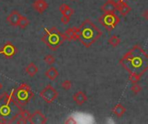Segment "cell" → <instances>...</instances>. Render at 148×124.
<instances>
[{"label":"cell","instance_id":"cell-1","mask_svg":"<svg viewBox=\"0 0 148 124\" xmlns=\"http://www.w3.org/2000/svg\"><path fill=\"white\" fill-rule=\"evenodd\" d=\"M120 64L129 73L142 76L148 70V54L140 46H135L120 60Z\"/></svg>","mask_w":148,"mask_h":124},{"label":"cell","instance_id":"cell-2","mask_svg":"<svg viewBox=\"0 0 148 124\" xmlns=\"http://www.w3.org/2000/svg\"><path fill=\"white\" fill-rule=\"evenodd\" d=\"M21 111V105L16 103L11 93L5 92L0 96V123H14Z\"/></svg>","mask_w":148,"mask_h":124},{"label":"cell","instance_id":"cell-3","mask_svg":"<svg viewBox=\"0 0 148 124\" xmlns=\"http://www.w3.org/2000/svg\"><path fill=\"white\" fill-rule=\"evenodd\" d=\"M80 41L87 48L90 47L101 36L102 32L89 19H86L80 26Z\"/></svg>","mask_w":148,"mask_h":124},{"label":"cell","instance_id":"cell-4","mask_svg":"<svg viewBox=\"0 0 148 124\" xmlns=\"http://www.w3.org/2000/svg\"><path fill=\"white\" fill-rule=\"evenodd\" d=\"M42 41L52 51L57 50L66 41L64 35L60 32L56 27L45 29V34L41 38Z\"/></svg>","mask_w":148,"mask_h":124},{"label":"cell","instance_id":"cell-5","mask_svg":"<svg viewBox=\"0 0 148 124\" xmlns=\"http://www.w3.org/2000/svg\"><path fill=\"white\" fill-rule=\"evenodd\" d=\"M11 94L16 103L21 106L26 105L34 98V93L27 84L20 85L15 91L11 92Z\"/></svg>","mask_w":148,"mask_h":124},{"label":"cell","instance_id":"cell-6","mask_svg":"<svg viewBox=\"0 0 148 124\" xmlns=\"http://www.w3.org/2000/svg\"><path fill=\"white\" fill-rule=\"evenodd\" d=\"M98 21L108 31H112L119 24L120 17L115 13H104L98 18Z\"/></svg>","mask_w":148,"mask_h":124},{"label":"cell","instance_id":"cell-7","mask_svg":"<svg viewBox=\"0 0 148 124\" xmlns=\"http://www.w3.org/2000/svg\"><path fill=\"white\" fill-rule=\"evenodd\" d=\"M39 96L47 104H52L56 100L59 96V93L51 85H48L40 91Z\"/></svg>","mask_w":148,"mask_h":124},{"label":"cell","instance_id":"cell-8","mask_svg":"<svg viewBox=\"0 0 148 124\" xmlns=\"http://www.w3.org/2000/svg\"><path fill=\"white\" fill-rule=\"evenodd\" d=\"M16 53H17V48L11 42L5 43L3 46V47L0 48V54L3 55V57L6 59H10L14 57L16 54Z\"/></svg>","mask_w":148,"mask_h":124},{"label":"cell","instance_id":"cell-9","mask_svg":"<svg viewBox=\"0 0 148 124\" xmlns=\"http://www.w3.org/2000/svg\"><path fill=\"white\" fill-rule=\"evenodd\" d=\"M63 35L66 41H78L80 40V28L76 27L69 28L63 33Z\"/></svg>","mask_w":148,"mask_h":124},{"label":"cell","instance_id":"cell-10","mask_svg":"<svg viewBox=\"0 0 148 124\" xmlns=\"http://www.w3.org/2000/svg\"><path fill=\"white\" fill-rule=\"evenodd\" d=\"M29 123L31 124H44L47 123V118L40 110H36L33 114H30Z\"/></svg>","mask_w":148,"mask_h":124},{"label":"cell","instance_id":"cell-11","mask_svg":"<svg viewBox=\"0 0 148 124\" xmlns=\"http://www.w3.org/2000/svg\"><path fill=\"white\" fill-rule=\"evenodd\" d=\"M32 7L38 13L42 14L48 9L49 4L46 2V0H35L34 3H33V4H32Z\"/></svg>","mask_w":148,"mask_h":124},{"label":"cell","instance_id":"cell-12","mask_svg":"<svg viewBox=\"0 0 148 124\" xmlns=\"http://www.w3.org/2000/svg\"><path fill=\"white\" fill-rule=\"evenodd\" d=\"M73 100L77 105L82 106V104H84L88 101V97L82 91H77V92H75L74 94Z\"/></svg>","mask_w":148,"mask_h":124},{"label":"cell","instance_id":"cell-13","mask_svg":"<svg viewBox=\"0 0 148 124\" xmlns=\"http://www.w3.org/2000/svg\"><path fill=\"white\" fill-rule=\"evenodd\" d=\"M21 16V14L17 11V10H13L10 12V14L7 16L6 21L14 27H17V23L19 21V18Z\"/></svg>","mask_w":148,"mask_h":124},{"label":"cell","instance_id":"cell-14","mask_svg":"<svg viewBox=\"0 0 148 124\" xmlns=\"http://www.w3.org/2000/svg\"><path fill=\"white\" fill-rule=\"evenodd\" d=\"M116 9H117V11H119V13L122 16H127L130 11H131V7L125 2V1H122L121 3H118L116 5Z\"/></svg>","mask_w":148,"mask_h":124},{"label":"cell","instance_id":"cell-15","mask_svg":"<svg viewBox=\"0 0 148 124\" xmlns=\"http://www.w3.org/2000/svg\"><path fill=\"white\" fill-rule=\"evenodd\" d=\"M59 10H60V12L62 13V16H69V17H71L75 13L74 9L69 5H68L66 3L61 4L60 7H59Z\"/></svg>","mask_w":148,"mask_h":124},{"label":"cell","instance_id":"cell-16","mask_svg":"<svg viewBox=\"0 0 148 124\" xmlns=\"http://www.w3.org/2000/svg\"><path fill=\"white\" fill-rule=\"evenodd\" d=\"M101 9L104 13H115V11L117 10L116 5L114 3H113L112 2L108 1V0L101 6Z\"/></svg>","mask_w":148,"mask_h":124},{"label":"cell","instance_id":"cell-17","mask_svg":"<svg viewBox=\"0 0 148 124\" xmlns=\"http://www.w3.org/2000/svg\"><path fill=\"white\" fill-rule=\"evenodd\" d=\"M38 71H39V69H38L37 66H36L34 62L29 63V64L26 66V68H25V73H26L30 78L36 76V75L37 74Z\"/></svg>","mask_w":148,"mask_h":124},{"label":"cell","instance_id":"cell-18","mask_svg":"<svg viewBox=\"0 0 148 124\" xmlns=\"http://www.w3.org/2000/svg\"><path fill=\"white\" fill-rule=\"evenodd\" d=\"M126 111H127V110H126L125 106H124L123 104H116V105L114 106V108L113 109V114H114L116 117H118V118L122 117L125 115Z\"/></svg>","mask_w":148,"mask_h":124},{"label":"cell","instance_id":"cell-19","mask_svg":"<svg viewBox=\"0 0 148 124\" xmlns=\"http://www.w3.org/2000/svg\"><path fill=\"white\" fill-rule=\"evenodd\" d=\"M45 76H46L49 80L54 81V80H56V78L59 76V72H58V70H57L56 67L51 66V67H49V68L46 71Z\"/></svg>","mask_w":148,"mask_h":124},{"label":"cell","instance_id":"cell-20","mask_svg":"<svg viewBox=\"0 0 148 124\" xmlns=\"http://www.w3.org/2000/svg\"><path fill=\"white\" fill-rule=\"evenodd\" d=\"M30 117V113L29 110H22V111L20 112L17 119L18 121H16L17 123H26L27 122H29V118Z\"/></svg>","mask_w":148,"mask_h":124},{"label":"cell","instance_id":"cell-21","mask_svg":"<svg viewBox=\"0 0 148 124\" xmlns=\"http://www.w3.org/2000/svg\"><path fill=\"white\" fill-rule=\"evenodd\" d=\"M108 42L113 47H118L120 45V43L121 42V38L118 35H113V36H111L108 39Z\"/></svg>","mask_w":148,"mask_h":124},{"label":"cell","instance_id":"cell-22","mask_svg":"<svg viewBox=\"0 0 148 124\" xmlns=\"http://www.w3.org/2000/svg\"><path fill=\"white\" fill-rule=\"evenodd\" d=\"M29 24V20L26 16L21 15L19 21H18V23H17V27L20 28H25Z\"/></svg>","mask_w":148,"mask_h":124},{"label":"cell","instance_id":"cell-23","mask_svg":"<svg viewBox=\"0 0 148 124\" xmlns=\"http://www.w3.org/2000/svg\"><path fill=\"white\" fill-rule=\"evenodd\" d=\"M43 60H44V62H45L47 65L52 66V65L56 62V58H55L54 55H52V54H47V55L44 57Z\"/></svg>","mask_w":148,"mask_h":124},{"label":"cell","instance_id":"cell-24","mask_svg":"<svg viewBox=\"0 0 148 124\" xmlns=\"http://www.w3.org/2000/svg\"><path fill=\"white\" fill-rule=\"evenodd\" d=\"M72 85H73L72 82H71L70 80H69V79L64 80V81L62 83V85H61L62 88L64 91H69V90L72 88Z\"/></svg>","mask_w":148,"mask_h":124},{"label":"cell","instance_id":"cell-25","mask_svg":"<svg viewBox=\"0 0 148 124\" xmlns=\"http://www.w3.org/2000/svg\"><path fill=\"white\" fill-rule=\"evenodd\" d=\"M131 91H132V92H133L134 95H137V94H139L140 92L142 91V87H141L138 83L133 84V85H132V87H131Z\"/></svg>","mask_w":148,"mask_h":124},{"label":"cell","instance_id":"cell-26","mask_svg":"<svg viewBox=\"0 0 148 124\" xmlns=\"http://www.w3.org/2000/svg\"><path fill=\"white\" fill-rule=\"evenodd\" d=\"M140 79H141V77L139 76V75H137V74H130V75H129V78H128L129 81H130L132 84L139 83L140 80Z\"/></svg>","mask_w":148,"mask_h":124},{"label":"cell","instance_id":"cell-27","mask_svg":"<svg viewBox=\"0 0 148 124\" xmlns=\"http://www.w3.org/2000/svg\"><path fill=\"white\" fill-rule=\"evenodd\" d=\"M61 22L63 25H67L69 24V22H70V17L69 16H62V18H61Z\"/></svg>","mask_w":148,"mask_h":124},{"label":"cell","instance_id":"cell-28","mask_svg":"<svg viewBox=\"0 0 148 124\" xmlns=\"http://www.w3.org/2000/svg\"><path fill=\"white\" fill-rule=\"evenodd\" d=\"M65 123H76V121H75L73 117H69L65 121Z\"/></svg>","mask_w":148,"mask_h":124},{"label":"cell","instance_id":"cell-29","mask_svg":"<svg viewBox=\"0 0 148 124\" xmlns=\"http://www.w3.org/2000/svg\"><path fill=\"white\" fill-rule=\"evenodd\" d=\"M108 1H110V2H112L113 3H114L115 5H117L118 3H121L122 1H125V0H108Z\"/></svg>","mask_w":148,"mask_h":124},{"label":"cell","instance_id":"cell-30","mask_svg":"<svg viewBox=\"0 0 148 124\" xmlns=\"http://www.w3.org/2000/svg\"><path fill=\"white\" fill-rule=\"evenodd\" d=\"M143 16L148 20V10H146V11H144V13H143Z\"/></svg>","mask_w":148,"mask_h":124},{"label":"cell","instance_id":"cell-31","mask_svg":"<svg viewBox=\"0 0 148 124\" xmlns=\"http://www.w3.org/2000/svg\"><path fill=\"white\" fill-rule=\"evenodd\" d=\"M2 88H3V84H2V83L0 82V91L2 90Z\"/></svg>","mask_w":148,"mask_h":124},{"label":"cell","instance_id":"cell-32","mask_svg":"<svg viewBox=\"0 0 148 124\" xmlns=\"http://www.w3.org/2000/svg\"><path fill=\"white\" fill-rule=\"evenodd\" d=\"M71 1H75V0H71Z\"/></svg>","mask_w":148,"mask_h":124}]
</instances>
